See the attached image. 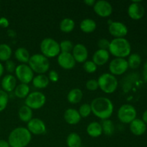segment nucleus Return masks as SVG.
Listing matches in <instances>:
<instances>
[{
  "mask_svg": "<svg viewBox=\"0 0 147 147\" xmlns=\"http://www.w3.org/2000/svg\"><path fill=\"white\" fill-rule=\"evenodd\" d=\"M17 86V78L12 75H6L1 80V88L6 93L14 90Z\"/></svg>",
  "mask_w": 147,
  "mask_h": 147,
  "instance_id": "a211bd4d",
  "label": "nucleus"
},
{
  "mask_svg": "<svg viewBox=\"0 0 147 147\" xmlns=\"http://www.w3.org/2000/svg\"><path fill=\"white\" fill-rule=\"evenodd\" d=\"M46 96L44 93L41 92L34 91L30 93L25 98V106H28L29 108L32 110H37L40 109L45 104Z\"/></svg>",
  "mask_w": 147,
  "mask_h": 147,
  "instance_id": "0eeeda50",
  "label": "nucleus"
},
{
  "mask_svg": "<svg viewBox=\"0 0 147 147\" xmlns=\"http://www.w3.org/2000/svg\"><path fill=\"white\" fill-rule=\"evenodd\" d=\"M32 140V134L27 128L17 127L10 132L8 143L10 147H26Z\"/></svg>",
  "mask_w": 147,
  "mask_h": 147,
  "instance_id": "f03ea898",
  "label": "nucleus"
},
{
  "mask_svg": "<svg viewBox=\"0 0 147 147\" xmlns=\"http://www.w3.org/2000/svg\"><path fill=\"white\" fill-rule=\"evenodd\" d=\"M86 88L90 91H95L98 88V83L96 79H90L86 82Z\"/></svg>",
  "mask_w": 147,
  "mask_h": 147,
  "instance_id": "e433bc0d",
  "label": "nucleus"
},
{
  "mask_svg": "<svg viewBox=\"0 0 147 147\" xmlns=\"http://www.w3.org/2000/svg\"><path fill=\"white\" fill-rule=\"evenodd\" d=\"M9 102L8 93L3 90H0V112L3 111L7 108Z\"/></svg>",
  "mask_w": 147,
  "mask_h": 147,
  "instance_id": "72a5a7b5",
  "label": "nucleus"
},
{
  "mask_svg": "<svg viewBox=\"0 0 147 147\" xmlns=\"http://www.w3.org/2000/svg\"><path fill=\"white\" fill-rule=\"evenodd\" d=\"M84 3L87 6L90 7V6H94L96 1H94V0H86V1H84Z\"/></svg>",
  "mask_w": 147,
  "mask_h": 147,
  "instance_id": "c03bdc74",
  "label": "nucleus"
},
{
  "mask_svg": "<svg viewBox=\"0 0 147 147\" xmlns=\"http://www.w3.org/2000/svg\"><path fill=\"white\" fill-rule=\"evenodd\" d=\"M66 144L68 147H81V138L78 134L70 133L66 139Z\"/></svg>",
  "mask_w": 147,
  "mask_h": 147,
  "instance_id": "cd10ccee",
  "label": "nucleus"
},
{
  "mask_svg": "<svg viewBox=\"0 0 147 147\" xmlns=\"http://www.w3.org/2000/svg\"><path fill=\"white\" fill-rule=\"evenodd\" d=\"M19 118H20V120L23 122H25V123H28L32 119L33 116V112L30 108H29L27 106H23L19 110Z\"/></svg>",
  "mask_w": 147,
  "mask_h": 147,
  "instance_id": "a878e982",
  "label": "nucleus"
},
{
  "mask_svg": "<svg viewBox=\"0 0 147 147\" xmlns=\"http://www.w3.org/2000/svg\"><path fill=\"white\" fill-rule=\"evenodd\" d=\"M78 112L81 118L88 117L90 115V113H92L90 105L89 103H83L79 108Z\"/></svg>",
  "mask_w": 147,
  "mask_h": 147,
  "instance_id": "473e14b6",
  "label": "nucleus"
},
{
  "mask_svg": "<svg viewBox=\"0 0 147 147\" xmlns=\"http://www.w3.org/2000/svg\"><path fill=\"white\" fill-rule=\"evenodd\" d=\"M15 58L22 64L28 63L30 58V55L28 50L24 47H19L14 52Z\"/></svg>",
  "mask_w": 147,
  "mask_h": 147,
  "instance_id": "b1692460",
  "label": "nucleus"
},
{
  "mask_svg": "<svg viewBox=\"0 0 147 147\" xmlns=\"http://www.w3.org/2000/svg\"><path fill=\"white\" fill-rule=\"evenodd\" d=\"M72 55H73L76 63H83L87 61V58L88 57V52L84 45L79 43L73 47V50H72Z\"/></svg>",
  "mask_w": 147,
  "mask_h": 147,
  "instance_id": "2eb2a0df",
  "label": "nucleus"
},
{
  "mask_svg": "<svg viewBox=\"0 0 147 147\" xmlns=\"http://www.w3.org/2000/svg\"><path fill=\"white\" fill-rule=\"evenodd\" d=\"M12 50L10 46L7 44H0V61L7 62L10 60Z\"/></svg>",
  "mask_w": 147,
  "mask_h": 147,
  "instance_id": "c85d7f7f",
  "label": "nucleus"
},
{
  "mask_svg": "<svg viewBox=\"0 0 147 147\" xmlns=\"http://www.w3.org/2000/svg\"><path fill=\"white\" fill-rule=\"evenodd\" d=\"M75 22L70 18H65L60 22V29L65 33H69L73 31L75 28Z\"/></svg>",
  "mask_w": 147,
  "mask_h": 147,
  "instance_id": "c756f323",
  "label": "nucleus"
},
{
  "mask_svg": "<svg viewBox=\"0 0 147 147\" xmlns=\"http://www.w3.org/2000/svg\"><path fill=\"white\" fill-rule=\"evenodd\" d=\"M95 13L101 17H108L113 12V7L111 4L105 0L97 1L93 6Z\"/></svg>",
  "mask_w": 147,
  "mask_h": 147,
  "instance_id": "9b49d317",
  "label": "nucleus"
},
{
  "mask_svg": "<svg viewBox=\"0 0 147 147\" xmlns=\"http://www.w3.org/2000/svg\"><path fill=\"white\" fill-rule=\"evenodd\" d=\"M83 96V91L80 89L73 88L70 90L67 94V98L69 103H72V104H77L81 101Z\"/></svg>",
  "mask_w": 147,
  "mask_h": 147,
  "instance_id": "4be33fe9",
  "label": "nucleus"
},
{
  "mask_svg": "<svg viewBox=\"0 0 147 147\" xmlns=\"http://www.w3.org/2000/svg\"><path fill=\"white\" fill-rule=\"evenodd\" d=\"M144 12V8L139 1H134L128 8L129 16L133 20H140L143 17Z\"/></svg>",
  "mask_w": 147,
  "mask_h": 147,
  "instance_id": "dca6fc26",
  "label": "nucleus"
},
{
  "mask_svg": "<svg viewBox=\"0 0 147 147\" xmlns=\"http://www.w3.org/2000/svg\"><path fill=\"white\" fill-rule=\"evenodd\" d=\"M90 105L92 113L101 120L109 119L113 113V104L108 98H96L93 99Z\"/></svg>",
  "mask_w": 147,
  "mask_h": 147,
  "instance_id": "f257e3e1",
  "label": "nucleus"
},
{
  "mask_svg": "<svg viewBox=\"0 0 147 147\" xmlns=\"http://www.w3.org/2000/svg\"><path fill=\"white\" fill-rule=\"evenodd\" d=\"M7 34H8L9 37H15L17 36V33H16L15 31L12 30H9L7 31Z\"/></svg>",
  "mask_w": 147,
  "mask_h": 147,
  "instance_id": "37998d69",
  "label": "nucleus"
},
{
  "mask_svg": "<svg viewBox=\"0 0 147 147\" xmlns=\"http://www.w3.org/2000/svg\"><path fill=\"white\" fill-rule=\"evenodd\" d=\"M17 66L15 65V63H14V61L11 60H9L6 62L5 63V68L7 70V72L9 73H13V72L15 71V69Z\"/></svg>",
  "mask_w": 147,
  "mask_h": 147,
  "instance_id": "58836bf2",
  "label": "nucleus"
},
{
  "mask_svg": "<svg viewBox=\"0 0 147 147\" xmlns=\"http://www.w3.org/2000/svg\"><path fill=\"white\" fill-rule=\"evenodd\" d=\"M144 78L145 80L147 81V61L146 62L144 67Z\"/></svg>",
  "mask_w": 147,
  "mask_h": 147,
  "instance_id": "a18cd8bd",
  "label": "nucleus"
},
{
  "mask_svg": "<svg viewBox=\"0 0 147 147\" xmlns=\"http://www.w3.org/2000/svg\"><path fill=\"white\" fill-rule=\"evenodd\" d=\"M64 119L67 123L70 125L78 124L81 120V116L78 111L74 109H68L65 111Z\"/></svg>",
  "mask_w": 147,
  "mask_h": 147,
  "instance_id": "6ab92c4d",
  "label": "nucleus"
},
{
  "mask_svg": "<svg viewBox=\"0 0 147 147\" xmlns=\"http://www.w3.org/2000/svg\"><path fill=\"white\" fill-rule=\"evenodd\" d=\"M17 78L21 83L27 84L32 81L34 78V72L27 64H20L16 67L14 71Z\"/></svg>",
  "mask_w": 147,
  "mask_h": 147,
  "instance_id": "1a4fd4ad",
  "label": "nucleus"
},
{
  "mask_svg": "<svg viewBox=\"0 0 147 147\" xmlns=\"http://www.w3.org/2000/svg\"><path fill=\"white\" fill-rule=\"evenodd\" d=\"M128 64H129V67L131 68L135 69L137 68L139 65H140L141 63H142V58L139 55L134 53L129 55V60H128Z\"/></svg>",
  "mask_w": 147,
  "mask_h": 147,
  "instance_id": "2f4dec72",
  "label": "nucleus"
},
{
  "mask_svg": "<svg viewBox=\"0 0 147 147\" xmlns=\"http://www.w3.org/2000/svg\"><path fill=\"white\" fill-rule=\"evenodd\" d=\"M49 80L53 83H56L59 80V75L55 70H50L48 74Z\"/></svg>",
  "mask_w": 147,
  "mask_h": 147,
  "instance_id": "ea45409f",
  "label": "nucleus"
},
{
  "mask_svg": "<svg viewBox=\"0 0 147 147\" xmlns=\"http://www.w3.org/2000/svg\"><path fill=\"white\" fill-rule=\"evenodd\" d=\"M86 131H87L88 134L93 138L99 137L103 133L101 125L100 123L96 121H93L89 123L88 126H87Z\"/></svg>",
  "mask_w": 147,
  "mask_h": 147,
  "instance_id": "412c9836",
  "label": "nucleus"
},
{
  "mask_svg": "<svg viewBox=\"0 0 147 147\" xmlns=\"http://www.w3.org/2000/svg\"><path fill=\"white\" fill-rule=\"evenodd\" d=\"M4 67L1 63H0V78L3 76L4 74Z\"/></svg>",
  "mask_w": 147,
  "mask_h": 147,
  "instance_id": "49530a36",
  "label": "nucleus"
},
{
  "mask_svg": "<svg viewBox=\"0 0 147 147\" xmlns=\"http://www.w3.org/2000/svg\"><path fill=\"white\" fill-rule=\"evenodd\" d=\"M85 71L88 73H93L97 70V65L93 61H86L83 65Z\"/></svg>",
  "mask_w": 147,
  "mask_h": 147,
  "instance_id": "c9c22d12",
  "label": "nucleus"
},
{
  "mask_svg": "<svg viewBox=\"0 0 147 147\" xmlns=\"http://www.w3.org/2000/svg\"><path fill=\"white\" fill-rule=\"evenodd\" d=\"M100 125L102 126L103 133H104L106 135L110 136V135H112L114 133V124H113V121L111 120H110V119L103 120V121L100 123Z\"/></svg>",
  "mask_w": 147,
  "mask_h": 147,
  "instance_id": "7c9ffc66",
  "label": "nucleus"
},
{
  "mask_svg": "<svg viewBox=\"0 0 147 147\" xmlns=\"http://www.w3.org/2000/svg\"><path fill=\"white\" fill-rule=\"evenodd\" d=\"M30 88L27 84H21L16 86L14 89V94L19 98H26L29 94H30Z\"/></svg>",
  "mask_w": 147,
  "mask_h": 147,
  "instance_id": "bb28decb",
  "label": "nucleus"
},
{
  "mask_svg": "<svg viewBox=\"0 0 147 147\" xmlns=\"http://www.w3.org/2000/svg\"><path fill=\"white\" fill-rule=\"evenodd\" d=\"M129 64L125 58H114L109 64V70L113 76H121L128 70Z\"/></svg>",
  "mask_w": 147,
  "mask_h": 147,
  "instance_id": "9d476101",
  "label": "nucleus"
},
{
  "mask_svg": "<svg viewBox=\"0 0 147 147\" xmlns=\"http://www.w3.org/2000/svg\"><path fill=\"white\" fill-rule=\"evenodd\" d=\"M40 50L47 58H53L60 53V44L53 38H45L40 43Z\"/></svg>",
  "mask_w": 147,
  "mask_h": 147,
  "instance_id": "39448f33",
  "label": "nucleus"
},
{
  "mask_svg": "<svg viewBox=\"0 0 147 147\" xmlns=\"http://www.w3.org/2000/svg\"><path fill=\"white\" fill-rule=\"evenodd\" d=\"M0 147H10L8 142L4 139H0Z\"/></svg>",
  "mask_w": 147,
  "mask_h": 147,
  "instance_id": "79ce46f5",
  "label": "nucleus"
},
{
  "mask_svg": "<svg viewBox=\"0 0 147 147\" xmlns=\"http://www.w3.org/2000/svg\"><path fill=\"white\" fill-rule=\"evenodd\" d=\"M98 87L104 93L111 94L116 91L118 88V80L111 73H103L97 80Z\"/></svg>",
  "mask_w": 147,
  "mask_h": 147,
  "instance_id": "423d86ee",
  "label": "nucleus"
},
{
  "mask_svg": "<svg viewBox=\"0 0 147 147\" xmlns=\"http://www.w3.org/2000/svg\"><path fill=\"white\" fill-rule=\"evenodd\" d=\"M109 57H110V54L108 50L98 49L93 54V62L97 66L104 65L109 61Z\"/></svg>",
  "mask_w": 147,
  "mask_h": 147,
  "instance_id": "f3484780",
  "label": "nucleus"
},
{
  "mask_svg": "<svg viewBox=\"0 0 147 147\" xmlns=\"http://www.w3.org/2000/svg\"><path fill=\"white\" fill-rule=\"evenodd\" d=\"M109 46H110V41L106 38L100 39L98 42V47L100 50H108L109 51Z\"/></svg>",
  "mask_w": 147,
  "mask_h": 147,
  "instance_id": "4c0bfd02",
  "label": "nucleus"
},
{
  "mask_svg": "<svg viewBox=\"0 0 147 147\" xmlns=\"http://www.w3.org/2000/svg\"><path fill=\"white\" fill-rule=\"evenodd\" d=\"M136 117V110L133 106L124 104L118 111V118L123 123H131Z\"/></svg>",
  "mask_w": 147,
  "mask_h": 147,
  "instance_id": "6e6552de",
  "label": "nucleus"
},
{
  "mask_svg": "<svg viewBox=\"0 0 147 147\" xmlns=\"http://www.w3.org/2000/svg\"><path fill=\"white\" fill-rule=\"evenodd\" d=\"M131 47L126 39L115 38L110 42L109 53L117 58H124L129 56Z\"/></svg>",
  "mask_w": 147,
  "mask_h": 147,
  "instance_id": "7ed1b4c3",
  "label": "nucleus"
},
{
  "mask_svg": "<svg viewBox=\"0 0 147 147\" xmlns=\"http://www.w3.org/2000/svg\"><path fill=\"white\" fill-rule=\"evenodd\" d=\"M97 24L92 19H85L80 22V28L83 32L91 33L96 30Z\"/></svg>",
  "mask_w": 147,
  "mask_h": 147,
  "instance_id": "393cba45",
  "label": "nucleus"
},
{
  "mask_svg": "<svg viewBox=\"0 0 147 147\" xmlns=\"http://www.w3.org/2000/svg\"><path fill=\"white\" fill-rule=\"evenodd\" d=\"M28 65L33 72L38 75L45 74L50 69L49 59L42 54H34L30 56Z\"/></svg>",
  "mask_w": 147,
  "mask_h": 147,
  "instance_id": "20e7f679",
  "label": "nucleus"
},
{
  "mask_svg": "<svg viewBox=\"0 0 147 147\" xmlns=\"http://www.w3.org/2000/svg\"><path fill=\"white\" fill-rule=\"evenodd\" d=\"M58 65L65 70H70L76 66V62L71 53H60L57 57Z\"/></svg>",
  "mask_w": 147,
  "mask_h": 147,
  "instance_id": "4468645a",
  "label": "nucleus"
},
{
  "mask_svg": "<svg viewBox=\"0 0 147 147\" xmlns=\"http://www.w3.org/2000/svg\"><path fill=\"white\" fill-rule=\"evenodd\" d=\"M9 25V22L6 17H2L0 18V27L2 28H7Z\"/></svg>",
  "mask_w": 147,
  "mask_h": 147,
  "instance_id": "a19ab883",
  "label": "nucleus"
},
{
  "mask_svg": "<svg viewBox=\"0 0 147 147\" xmlns=\"http://www.w3.org/2000/svg\"><path fill=\"white\" fill-rule=\"evenodd\" d=\"M109 31L115 38H123L127 34L128 28L121 22H112L109 24Z\"/></svg>",
  "mask_w": 147,
  "mask_h": 147,
  "instance_id": "ddd939ff",
  "label": "nucleus"
},
{
  "mask_svg": "<svg viewBox=\"0 0 147 147\" xmlns=\"http://www.w3.org/2000/svg\"><path fill=\"white\" fill-rule=\"evenodd\" d=\"M73 44L70 40H63L60 43V53H70L73 49Z\"/></svg>",
  "mask_w": 147,
  "mask_h": 147,
  "instance_id": "f704fd0d",
  "label": "nucleus"
},
{
  "mask_svg": "<svg viewBox=\"0 0 147 147\" xmlns=\"http://www.w3.org/2000/svg\"><path fill=\"white\" fill-rule=\"evenodd\" d=\"M27 129L31 134L41 135L46 132L45 123L38 118H32L27 123Z\"/></svg>",
  "mask_w": 147,
  "mask_h": 147,
  "instance_id": "f8f14e48",
  "label": "nucleus"
},
{
  "mask_svg": "<svg viewBox=\"0 0 147 147\" xmlns=\"http://www.w3.org/2000/svg\"><path fill=\"white\" fill-rule=\"evenodd\" d=\"M32 82L33 86L39 89L45 88L50 83L48 77L44 74L37 75V76L34 77Z\"/></svg>",
  "mask_w": 147,
  "mask_h": 147,
  "instance_id": "5701e85b",
  "label": "nucleus"
},
{
  "mask_svg": "<svg viewBox=\"0 0 147 147\" xmlns=\"http://www.w3.org/2000/svg\"><path fill=\"white\" fill-rule=\"evenodd\" d=\"M143 121L145 123H147V110L143 113Z\"/></svg>",
  "mask_w": 147,
  "mask_h": 147,
  "instance_id": "de8ad7c7",
  "label": "nucleus"
},
{
  "mask_svg": "<svg viewBox=\"0 0 147 147\" xmlns=\"http://www.w3.org/2000/svg\"><path fill=\"white\" fill-rule=\"evenodd\" d=\"M130 130L136 136L144 134L146 130V125L142 120L136 119L130 123Z\"/></svg>",
  "mask_w": 147,
  "mask_h": 147,
  "instance_id": "aec40b11",
  "label": "nucleus"
}]
</instances>
